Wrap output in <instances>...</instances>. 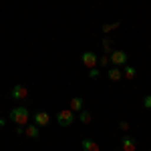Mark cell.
Instances as JSON below:
<instances>
[{
	"mask_svg": "<svg viewBox=\"0 0 151 151\" xmlns=\"http://www.w3.org/2000/svg\"><path fill=\"white\" fill-rule=\"evenodd\" d=\"M99 75H101V73H99L97 67H95V69H89V77H91V79H99Z\"/></svg>",
	"mask_w": 151,
	"mask_h": 151,
	"instance_id": "obj_16",
	"label": "cell"
},
{
	"mask_svg": "<svg viewBox=\"0 0 151 151\" xmlns=\"http://www.w3.org/2000/svg\"><path fill=\"white\" fill-rule=\"evenodd\" d=\"M135 73H137V70H135V67H131V65H127V67H125V70H123V77L131 81V79H135Z\"/></svg>",
	"mask_w": 151,
	"mask_h": 151,
	"instance_id": "obj_13",
	"label": "cell"
},
{
	"mask_svg": "<svg viewBox=\"0 0 151 151\" xmlns=\"http://www.w3.org/2000/svg\"><path fill=\"white\" fill-rule=\"evenodd\" d=\"M121 147H123V151H135V149H137L135 139H133L131 135H125V137L121 139Z\"/></svg>",
	"mask_w": 151,
	"mask_h": 151,
	"instance_id": "obj_8",
	"label": "cell"
},
{
	"mask_svg": "<svg viewBox=\"0 0 151 151\" xmlns=\"http://www.w3.org/2000/svg\"><path fill=\"white\" fill-rule=\"evenodd\" d=\"M83 107H85V101H83V97H73L69 103V109L73 111V113H81Z\"/></svg>",
	"mask_w": 151,
	"mask_h": 151,
	"instance_id": "obj_7",
	"label": "cell"
},
{
	"mask_svg": "<svg viewBox=\"0 0 151 151\" xmlns=\"http://www.w3.org/2000/svg\"><path fill=\"white\" fill-rule=\"evenodd\" d=\"M127 60H129V57H127L125 50H111V52H109V63H113L115 67L127 65Z\"/></svg>",
	"mask_w": 151,
	"mask_h": 151,
	"instance_id": "obj_3",
	"label": "cell"
},
{
	"mask_svg": "<svg viewBox=\"0 0 151 151\" xmlns=\"http://www.w3.org/2000/svg\"><path fill=\"white\" fill-rule=\"evenodd\" d=\"M119 24H121V22H105L103 26H101V30H103V32H111V30L119 28Z\"/></svg>",
	"mask_w": 151,
	"mask_h": 151,
	"instance_id": "obj_14",
	"label": "cell"
},
{
	"mask_svg": "<svg viewBox=\"0 0 151 151\" xmlns=\"http://www.w3.org/2000/svg\"><path fill=\"white\" fill-rule=\"evenodd\" d=\"M24 133V127H20V125H18V127H16V135H22Z\"/></svg>",
	"mask_w": 151,
	"mask_h": 151,
	"instance_id": "obj_20",
	"label": "cell"
},
{
	"mask_svg": "<svg viewBox=\"0 0 151 151\" xmlns=\"http://www.w3.org/2000/svg\"><path fill=\"white\" fill-rule=\"evenodd\" d=\"M99 65H101V67H107V65H109V55H105V57L99 58Z\"/></svg>",
	"mask_w": 151,
	"mask_h": 151,
	"instance_id": "obj_18",
	"label": "cell"
},
{
	"mask_svg": "<svg viewBox=\"0 0 151 151\" xmlns=\"http://www.w3.org/2000/svg\"><path fill=\"white\" fill-rule=\"evenodd\" d=\"M10 97L14 101H24V99H28V89L24 85H14L10 91Z\"/></svg>",
	"mask_w": 151,
	"mask_h": 151,
	"instance_id": "obj_5",
	"label": "cell"
},
{
	"mask_svg": "<svg viewBox=\"0 0 151 151\" xmlns=\"http://www.w3.org/2000/svg\"><path fill=\"white\" fill-rule=\"evenodd\" d=\"M143 105H145V109H151V95L143 97Z\"/></svg>",
	"mask_w": 151,
	"mask_h": 151,
	"instance_id": "obj_17",
	"label": "cell"
},
{
	"mask_svg": "<svg viewBox=\"0 0 151 151\" xmlns=\"http://www.w3.org/2000/svg\"><path fill=\"white\" fill-rule=\"evenodd\" d=\"M111 45H113V42H111V38H107V36H105V38H103V50H105V55H109V52L113 50Z\"/></svg>",
	"mask_w": 151,
	"mask_h": 151,
	"instance_id": "obj_15",
	"label": "cell"
},
{
	"mask_svg": "<svg viewBox=\"0 0 151 151\" xmlns=\"http://www.w3.org/2000/svg\"><path fill=\"white\" fill-rule=\"evenodd\" d=\"M10 121L12 123H16V125H20V127H24V125H28V119H30V111H28V107H14V109H10Z\"/></svg>",
	"mask_w": 151,
	"mask_h": 151,
	"instance_id": "obj_1",
	"label": "cell"
},
{
	"mask_svg": "<svg viewBox=\"0 0 151 151\" xmlns=\"http://www.w3.org/2000/svg\"><path fill=\"white\" fill-rule=\"evenodd\" d=\"M4 125H6V121H4V119L0 117V127H4Z\"/></svg>",
	"mask_w": 151,
	"mask_h": 151,
	"instance_id": "obj_21",
	"label": "cell"
},
{
	"mask_svg": "<svg viewBox=\"0 0 151 151\" xmlns=\"http://www.w3.org/2000/svg\"><path fill=\"white\" fill-rule=\"evenodd\" d=\"M81 63L87 67V69H95V67H97V63H99V58H97V55H95V52L85 50V52L81 55Z\"/></svg>",
	"mask_w": 151,
	"mask_h": 151,
	"instance_id": "obj_4",
	"label": "cell"
},
{
	"mask_svg": "<svg viewBox=\"0 0 151 151\" xmlns=\"http://www.w3.org/2000/svg\"><path fill=\"white\" fill-rule=\"evenodd\" d=\"M24 133H26L30 139H36V137L40 135V127H36V125H24Z\"/></svg>",
	"mask_w": 151,
	"mask_h": 151,
	"instance_id": "obj_10",
	"label": "cell"
},
{
	"mask_svg": "<svg viewBox=\"0 0 151 151\" xmlns=\"http://www.w3.org/2000/svg\"><path fill=\"white\" fill-rule=\"evenodd\" d=\"M129 127H131V125H129L127 121H121V123H119V129H121V131H125V133L129 131Z\"/></svg>",
	"mask_w": 151,
	"mask_h": 151,
	"instance_id": "obj_19",
	"label": "cell"
},
{
	"mask_svg": "<svg viewBox=\"0 0 151 151\" xmlns=\"http://www.w3.org/2000/svg\"><path fill=\"white\" fill-rule=\"evenodd\" d=\"M81 147H83V151H101L99 143L93 141V139H83L81 141Z\"/></svg>",
	"mask_w": 151,
	"mask_h": 151,
	"instance_id": "obj_9",
	"label": "cell"
},
{
	"mask_svg": "<svg viewBox=\"0 0 151 151\" xmlns=\"http://www.w3.org/2000/svg\"><path fill=\"white\" fill-rule=\"evenodd\" d=\"M73 121H75V113L70 109H60L57 113V123L60 127H69V125H73Z\"/></svg>",
	"mask_w": 151,
	"mask_h": 151,
	"instance_id": "obj_2",
	"label": "cell"
},
{
	"mask_svg": "<svg viewBox=\"0 0 151 151\" xmlns=\"http://www.w3.org/2000/svg\"><path fill=\"white\" fill-rule=\"evenodd\" d=\"M35 125L36 127H48L50 125V115L47 111H36L35 113Z\"/></svg>",
	"mask_w": 151,
	"mask_h": 151,
	"instance_id": "obj_6",
	"label": "cell"
},
{
	"mask_svg": "<svg viewBox=\"0 0 151 151\" xmlns=\"http://www.w3.org/2000/svg\"><path fill=\"white\" fill-rule=\"evenodd\" d=\"M79 121H81V125H89V123L93 121V115H91L87 109H83L81 113H79Z\"/></svg>",
	"mask_w": 151,
	"mask_h": 151,
	"instance_id": "obj_12",
	"label": "cell"
},
{
	"mask_svg": "<svg viewBox=\"0 0 151 151\" xmlns=\"http://www.w3.org/2000/svg\"><path fill=\"white\" fill-rule=\"evenodd\" d=\"M107 77H109L113 83H117V81H121V79H123V73L117 69V67H111V69H109V73H107Z\"/></svg>",
	"mask_w": 151,
	"mask_h": 151,
	"instance_id": "obj_11",
	"label": "cell"
}]
</instances>
